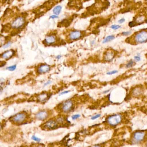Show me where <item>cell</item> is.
Returning a JSON list of instances; mask_svg holds the SVG:
<instances>
[{"label":"cell","mask_w":147,"mask_h":147,"mask_svg":"<svg viewBox=\"0 0 147 147\" xmlns=\"http://www.w3.org/2000/svg\"><path fill=\"white\" fill-rule=\"evenodd\" d=\"M125 42L132 45L147 42V28H143L131 35L125 39Z\"/></svg>","instance_id":"1"},{"label":"cell","mask_w":147,"mask_h":147,"mask_svg":"<svg viewBox=\"0 0 147 147\" xmlns=\"http://www.w3.org/2000/svg\"><path fill=\"white\" fill-rule=\"evenodd\" d=\"M147 23V7L140 9L134 16L133 20L129 23L130 27L136 26Z\"/></svg>","instance_id":"2"},{"label":"cell","mask_w":147,"mask_h":147,"mask_svg":"<svg viewBox=\"0 0 147 147\" xmlns=\"http://www.w3.org/2000/svg\"><path fill=\"white\" fill-rule=\"evenodd\" d=\"M146 137V133L142 130L136 131L132 134L130 138V142L134 145L141 143L144 141Z\"/></svg>","instance_id":"3"},{"label":"cell","mask_w":147,"mask_h":147,"mask_svg":"<svg viewBox=\"0 0 147 147\" xmlns=\"http://www.w3.org/2000/svg\"><path fill=\"white\" fill-rule=\"evenodd\" d=\"M145 86L142 85H138L133 86L129 91L128 96L129 98L140 97L144 94Z\"/></svg>","instance_id":"4"},{"label":"cell","mask_w":147,"mask_h":147,"mask_svg":"<svg viewBox=\"0 0 147 147\" xmlns=\"http://www.w3.org/2000/svg\"><path fill=\"white\" fill-rule=\"evenodd\" d=\"M28 118V114L26 112H19L9 118L11 122L17 125H20L26 122Z\"/></svg>","instance_id":"5"},{"label":"cell","mask_w":147,"mask_h":147,"mask_svg":"<svg viewBox=\"0 0 147 147\" xmlns=\"http://www.w3.org/2000/svg\"><path fill=\"white\" fill-rule=\"evenodd\" d=\"M123 117L121 114H115L108 117L106 122L109 126L115 127L117 126L122 122Z\"/></svg>","instance_id":"6"},{"label":"cell","mask_w":147,"mask_h":147,"mask_svg":"<svg viewBox=\"0 0 147 147\" xmlns=\"http://www.w3.org/2000/svg\"><path fill=\"white\" fill-rule=\"evenodd\" d=\"M73 102L71 100H66L62 103L61 109L63 112L67 113L70 112L73 109Z\"/></svg>","instance_id":"7"},{"label":"cell","mask_w":147,"mask_h":147,"mask_svg":"<svg viewBox=\"0 0 147 147\" xmlns=\"http://www.w3.org/2000/svg\"><path fill=\"white\" fill-rule=\"evenodd\" d=\"M44 128L47 129H53L57 128L58 127V123L56 120L50 119L47 121L43 126Z\"/></svg>","instance_id":"8"},{"label":"cell","mask_w":147,"mask_h":147,"mask_svg":"<svg viewBox=\"0 0 147 147\" xmlns=\"http://www.w3.org/2000/svg\"><path fill=\"white\" fill-rule=\"evenodd\" d=\"M25 23V20L23 17H18L13 22L11 26L13 28H19L23 26Z\"/></svg>","instance_id":"9"},{"label":"cell","mask_w":147,"mask_h":147,"mask_svg":"<svg viewBox=\"0 0 147 147\" xmlns=\"http://www.w3.org/2000/svg\"><path fill=\"white\" fill-rule=\"evenodd\" d=\"M116 52L113 50L109 49L105 53L104 60L107 62H111L115 57Z\"/></svg>","instance_id":"10"},{"label":"cell","mask_w":147,"mask_h":147,"mask_svg":"<svg viewBox=\"0 0 147 147\" xmlns=\"http://www.w3.org/2000/svg\"><path fill=\"white\" fill-rule=\"evenodd\" d=\"M35 118L39 121H45L49 117V112L45 110H41L36 113Z\"/></svg>","instance_id":"11"},{"label":"cell","mask_w":147,"mask_h":147,"mask_svg":"<svg viewBox=\"0 0 147 147\" xmlns=\"http://www.w3.org/2000/svg\"><path fill=\"white\" fill-rule=\"evenodd\" d=\"M82 34L80 31H73L70 32L69 35V38L71 40H76L81 38Z\"/></svg>","instance_id":"12"},{"label":"cell","mask_w":147,"mask_h":147,"mask_svg":"<svg viewBox=\"0 0 147 147\" xmlns=\"http://www.w3.org/2000/svg\"><path fill=\"white\" fill-rule=\"evenodd\" d=\"M50 69H51V67L50 66L47 64H43L40 65L38 67L37 69V72L39 74L45 73L49 72Z\"/></svg>","instance_id":"13"},{"label":"cell","mask_w":147,"mask_h":147,"mask_svg":"<svg viewBox=\"0 0 147 147\" xmlns=\"http://www.w3.org/2000/svg\"><path fill=\"white\" fill-rule=\"evenodd\" d=\"M50 96L46 92L41 93L37 96L38 101L40 102H46L50 98Z\"/></svg>","instance_id":"14"},{"label":"cell","mask_w":147,"mask_h":147,"mask_svg":"<svg viewBox=\"0 0 147 147\" xmlns=\"http://www.w3.org/2000/svg\"><path fill=\"white\" fill-rule=\"evenodd\" d=\"M56 40H57V39H56V36L54 35H47L45 37L44 41L47 45H50L55 43Z\"/></svg>","instance_id":"15"},{"label":"cell","mask_w":147,"mask_h":147,"mask_svg":"<svg viewBox=\"0 0 147 147\" xmlns=\"http://www.w3.org/2000/svg\"><path fill=\"white\" fill-rule=\"evenodd\" d=\"M15 52L13 50H9L3 53L1 57L5 59H9L12 58L15 54Z\"/></svg>","instance_id":"16"},{"label":"cell","mask_w":147,"mask_h":147,"mask_svg":"<svg viewBox=\"0 0 147 147\" xmlns=\"http://www.w3.org/2000/svg\"><path fill=\"white\" fill-rule=\"evenodd\" d=\"M62 9V6H60V5H58V6H56V7L54 8L53 10V12L55 15L58 16L61 13Z\"/></svg>","instance_id":"17"},{"label":"cell","mask_w":147,"mask_h":147,"mask_svg":"<svg viewBox=\"0 0 147 147\" xmlns=\"http://www.w3.org/2000/svg\"><path fill=\"white\" fill-rule=\"evenodd\" d=\"M115 39V37L114 35H109L104 39L102 41V43H106L108 42H110V41Z\"/></svg>","instance_id":"18"},{"label":"cell","mask_w":147,"mask_h":147,"mask_svg":"<svg viewBox=\"0 0 147 147\" xmlns=\"http://www.w3.org/2000/svg\"><path fill=\"white\" fill-rule=\"evenodd\" d=\"M136 64V62L135 60H129V61L127 62V63L126 64V67L127 68H130V67L134 66Z\"/></svg>","instance_id":"19"},{"label":"cell","mask_w":147,"mask_h":147,"mask_svg":"<svg viewBox=\"0 0 147 147\" xmlns=\"http://www.w3.org/2000/svg\"><path fill=\"white\" fill-rule=\"evenodd\" d=\"M57 122L59 124H63L65 123V119L62 117H59L57 119H56Z\"/></svg>","instance_id":"20"},{"label":"cell","mask_w":147,"mask_h":147,"mask_svg":"<svg viewBox=\"0 0 147 147\" xmlns=\"http://www.w3.org/2000/svg\"><path fill=\"white\" fill-rule=\"evenodd\" d=\"M16 68V65L15 64L11 66H8V67H7L6 69L7 70H9L11 71H13L15 70Z\"/></svg>","instance_id":"21"},{"label":"cell","mask_w":147,"mask_h":147,"mask_svg":"<svg viewBox=\"0 0 147 147\" xmlns=\"http://www.w3.org/2000/svg\"><path fill=\"white\" fill-rule=\"evenodd\" d=\"M11 44H12V42H11V41H8V42L6 43V44L3 45V48H4V49H5V48H7V47H9L11 45Z\"/></svg>","instance_id":"22"},{"label":"cell","mask_w":147,"mask_h":147,"mask_svg":"<svg viewBox=\"0 0 147 147\" xmlns=\"http://www.w3.org/2000/svg\"><path fill=\"white\" fill-rule=\"evenodd\" d=\"M110 28L114 30H117L121 28V26L119 25H113L111 26Z\"/></svg>","instance_id":"23"},{"label":"cell","mask_w":147,"mask_h":147,"mask_svg":"<svg viewBox=\"0 0 147 147\" xmlns=\"http://www.w3.org/2000/svg\"><path fill=\"white\" fill-rule=\"evenodd\" d=\"M32 140H33L35 142H40L41 141V139H40V138H38L37 136H35V135H32V138H31Z\"/></svg>","instance_id":"24"},{"label":"cell","mask_w":147,"mask_h":147,"mask_svg":"<svg viewBox=\"0 0 147 147\" xmlns=\"http://www.w3.org/2000/svg\"><path fill=\"white\" fill-rule=\"evenodd\" d=\"M101 114H97L93 116L92 117L91 120H94L96 119H98L101 117Z\"/></svg>","instance_id":"25"},{"label":"cell","mask_w":147,"mask_h":147,"mask_svg":"<svg viewBox=\"0 0 147 147\" xmlns=\"http://www.w3.org/2000/svg\"><path fill=\"white\" fill-rule=\"evenodd\" d=\"M131 34V31H126V32H123L121 34L123 36H127V35H130Z\"/></svg>","instance_id":"26"},{"label":"cell","mask_w":147,"mask_h":147,"mask_svg":"<svg viewBox=\"0 0 147 147\" xmlns=\"http://www.w3.org/2000/svg\"><path fill=\"white\" fill-rule=\"evenodd\" d=\"M118 72V71L116 70H113L109 72H107V75H113V74H116V73H117Z\"/></svg>","instance_id":"27"},{"label":"cell","mask_w":147,"mask_h":147,"mask_svg":"<svg viewBox=\"0 0 147 147\" xmlns=\"http://www.w3.org/2000/svg\"><path fill=\"white\" fill-rule=\"evenodd\" d=\"M80 114H75L74 115L71 117L72 120H75L76 119H78V118H80Z\"/></svg>","instance_id":"28"},{"label":"cell","mask_w":147,"mask_h":147,"mask_svg":"<svg viewBox=\"0 0 147 147\" xmlns=\"http://www.w3.org/2000/svg\"><path fill=\"white\" fill-rule=\"evenodd\" d=\"M134 60L136 62H138V61H140L141 58L139 55H137V56H135L134 57Z\"/></svg>","instance_id":"29"},{"label":"cell","mask_w":147,"mask_h":147,"mask_svg":"<svg viewBox=\"0 0 147 147\" xmlns=\"http://www.w3.org/2000/svg\"><path fill=\"white\" fill-rule=\"evenodd\" d=\"M52 83V81L51 80H49L46 82V83H45V84L44 85V87H46V86H47V85H49L51 84Z\"/></svg>","instance_id":"30"},{"label":"cell","mask_w":147,"mask_h":147,"mask_svg":"<svg viewBox=\"0 0 147 147\" xmlns=\"http://www.w3.org/2000/svg\"><path fill=\"white\" fill-rule=\"evenodd\" d=\"M70 91H63L59 94V96H63V95H65V94H68V93L70 92Z\"/></svg>","instance_id":"31"},{"label":"cell","mask_w":147,"mask_h":147,"mask_svg":"<svg viewBox=\"0 0 147 147\" xmlns=\"http://www.w3.org/2000/svg\"><path fill=\"white\" fill-rule=\"evenodd\" d=\"M32 147H45L44 146V145H42V144H35V145H34V146H32Z\"/></svg>","instance_id":"32"},{"label":"cell","mask_w":147,"mask_h":147,"mask_svg":"<svg viewBox=\"0 0 147 147\" xmlns=\"http://www.w3.org/2000/svg\"><path fill=\"white\" fill-rule=\"evenodd\" d=\"M125 21V19L124 18H122V19H120L118 21V23L119 24H122V23H123Z\"/></svg>","instance_id":"33"},{"label":"cell","mask_w":147,"mask_h":147,"mask_svg":"<svg viewBox=\"0 0 147 147\" xmlns=\"http://www.w3.org/2000/svg\"><path fill=\"white\" fill-rule=\"evenodd\" d=\"M58 16L55 15H53L51 16H50V19H57V18H58Z\"/></svg>","instance_id":"34"},{"label":"cell","mask_w":147,"mask_h":147,"mask_svg":"<svg viewBox=\"0 0 147 147\" xmlns=\"http://www.w3.org/2000/svg\"><path fill=\"white\" fill-rule=\"evenodd\" d=\"M3 39L4 38H3L1 35H0V45H2L3 43V41H4V40H3Z\"/></svg>","instance_id":"35"},{"label":"cell","mask_w":147,"mask_h":147,"mask_svg":"<svg viewBox=\"0 0 147 147\" xmlns=\"http://www.w3.org/2000/svg\"><path fill=\"white\" fill-rule=\"evenodd\" d=\"M111 89H109L105 91H103V94H106V93H108V92H109L110 91Z\"/></svg>","instance_id":"36"},{"label":"cell","mask_w":147,"mask_h":147,"mask_svg":"<svg viewBox=\"0 0 147 147\" xmlns=\"http://www.w3.org/2000/svg\"><path fill=\"white\" fill-rule=\"evenodd\" d=\"M61 58H62V56L60 55H57V56L56 57V58L58 60L60 59Z\"/></svg>","instance_id":"37"},{"label":"cell","mask_w":147,"mask_h":147,"mask_svg":"<svg viewBox=\"0 0 147 147\" xmlns=\"http://www.w3.org/2000/svg\"><path fill=\"white\" fill-rule=\"evenodd\" d=\"M90 44L92 45H93L95 44V41H91Z\"/></svg>","instance_id":"38"},{"label":"cell","mask_w":147,"mask_h":147,"mask_svg":"<svg viewBox=\"0 0 147 147\" xmlns=\"http://www.w3.org/2000/svg\"><path fill=\"white\" fill-rule=\"evenodd\" d=\"M144 85H145V88L147 89V82L144 83Z\"/></svg>","instance_id":"39"},{"label":"cell","mask_w":147,"mask_h":147,"mask_svg":"<svg viewBox=\"0 0 147 147\" xmlns=\"http://www.w3.org/2000/svg\"><path fill=\"white\" fill-rule=\"evenodd\" d=\"M91 147H101V146H99V145H95V146H93Z\"/></svg>","instance_id":"40"},{"label":"cell","mask_w":147,"mask_h":147,"mask_svg":"<svg viewBox=\"0 0 147 147\" xmlns=\"http://www.w3.org/2000/svg\"><path fill=\"white\" fill-rule=\"evenodd\" d=\"M2 128V126L1 124H0V131L1 130Z\"/></svg>","instance_id":"41"},{"label":"cell","mask_w":147,"mask_h":147,"mask_svg":"<svg viewBox=\"0 0 147 147\" xmlns=\"http://www.w3.org/2000/svg\"><path fill=\"white\" fill-rule=\"evenodd\" d=\"M24 147L18 146V147Z\"/></svg>","instance_id":"42"},{"label":"cell","mask_w":147,"mask_h":147,"mask_svg":"<svg viewBox=\"0 0 147 147\" xmlns=\"http://www.w3.org/2000/svg\"><path fill=\"white\" fill-rule=\"evenodd\" d=\"M146 110V111L147 112V108Z\"/></svg>","instance_id":"43"},{"label":"cell","mask_w":147,"mask_h":147,"mask_svg":"<svg viewBox=\"0 0 147 147\" xmlns=\"http://www.w3.org/2000/svg\"><path fill=\"white\" fill-rule=\"evenodd\" d=\"M146 98H147V96H146Z\"/></svg>","instance_id":"44"},{"label":"cell","mask_w":147,"mask_h":147,"mask_svg":"<svg viewBox=\"0 0 147 147\" xmlns=\"http://www.w3.org/2000/svg\"><path fill=\"white\" fill-rule=\"evenodd\" d=\"M0 120H1V119H0Z\"/></svg>","instance_id":"45"}]
</instances>
